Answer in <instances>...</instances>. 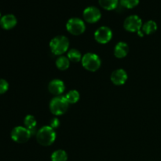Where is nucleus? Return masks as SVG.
Returning a JSON list of instances; mask_svg holds the SVG:
<instances>
[{
  "label": "nucleus",
  "mask_w": 161,
  "mask_h": 161,
  "mask_svg": "<svg viewBox=\"0 0 161 161\" xmlns=\"http://www.w3.org/2000/svg\"><path fill=\"white\" fill-rule=\"evenodd\" d=\"M129 52V47L126 42H119L114 48V55L117 58H124Z\"/></svg>",
  "instance_id": "13"
},
{
  "label": "nucleus",
  "mask_w": 161,
  "mask_h": 161,
  "mask_svg": "<svg viewBox=\"0 0 161 161\" xmlns=\"http://www.w3.org/2000/svg\"><path fill=\"white\" fill-rule=\"evenodd\" d=\"M113 37V31L108 27L102 26L97 28L94 32V39L98 43L106 44Z\"/></svg>",
  "instance_id": "8"
},
{
  "label": "nucleus",
  "mask_w": 161,
  "mask_h": 161,
  "mask_svg": "<svg viewBox=\"0 0 161 161\" xmlns=\"http://www.w3.org/2000/svg\"><path fill=\"white\" fill-rule=\"evenodd\" d=\"M82 64L83 68L90 72H96L98 70L102 64L100 58L96 53H87L82 58Z\"/></svg>",
  "instance_id": "4"
},
{
  "label": "nucleus",
  "mask_w": 161,
  "mask_h": 161,
  "mask_svg": "<svg viewBox=\"0 0 161 161\" xmlns=\"http://www.w3.org/2000/svg\"><path fill=\"white\" fill-rule=\"evenodd\" d=\"M142 31L144 35L153 34L157 30V25L154 20H148L142 27Z\"/></svg>",
  "instance_id": "15"
},
{
  "label": "nucleus",
  "mask_w": 161,
  "mask_h": 161,
  "mask_svg": "<svg viewBox=\"0 0 161 161\" xmlns=\"http://www.w3.org/2000/svg\"><path fill=\"white\" fill-rule=\"evenodd\" d=\"M64 97L69 102V104H75L80 99V93L75 90H72L66 94Z\"/></svg>",
  "instance_id": "19"
},
{
  "label": "nucleus",
  "mask_w": 161,
  "mask_h": 161,
  "mask_svg": "<svg viewBox=\"0 0 161 161\" xmlns=\"http://www.w3.org/2000/svg\"><path fill=\"white\" fill-rule=\"evenodd\" d=\"M0 19H1V14H0Z\"/></svg>",
  "instance_id": "24"
},
{
  "label": "nucleus",
  "mask_w": 161,
  "mask_h": 161,
  "mask_svg": "<svg viewBox=\"0 0 161 161\" xmlns=\"http://www.w3.org/2000/svg\"><path fill=\"white\" fill-rule=\"evenodd\" d=\"M66 29L73 36H80L84 32L86 26L83 20L79 17H72L68 20L66 24Z\"/></svg>",
  "instance_id": "5"
},
{
  "label": "nucleus",
  "mask_w": 161,
  "mask_h": 161,
  "mask_svg": "<svg viewBox=\"0 0 161 161\" xmlns=\"http://www.w3.org/2000/svg\"><path fill=\"white\" fill-rule=\"evenodd\" d=\"M69 105L64 96H56L50 102V109L53 115L61 116L66 113L69 108Z\"/></svg>",
  "instance_id": "3"
},
{
  "label": "nucleus",
  "mask_w": 161,
  "mask_h": 161,
  "mask_svg": "<svg viewBox=\"0 0 161 161\" xmlns=\"http://www.w3.org/2000/svg\"><path fill=\"white\" fill-rule=\"evenodd\" d=\"M24 124H25V127L29 130L31 132V135H34L35 131H36V125H37V121L36 119L35 118L34 116L32 115H28L25 116V119H24Z\"/></svg>",
  "instance_id": "14"
},
{
  "label": "nucleus",
  "mask_w": 161,
  "mask_h": 161,
  "mask_svg": "<svg viewBox=\"0 0 161 161\" xmlns=\"http://www.w3.org/2000/svg\"><path fill=\"white\" fill-rule=\"evenodd\" d=\"M67 56L69 61H72V62H79L80 61H81L82 58H83L81 53L76 49H72L69 50L68 52Z\"/></svg>",
  "instance_id": "20"
},
{
  "label": "nucleus",
  "mask_w": 161,
  "mask_h": 161,
  "mask_svg": "<svg viewBox=\"0 0 161 161\" xmlns=\"http://www.w3.org/2000/svg\"><path fill=\"white\" fill-rule=\"evenodd\" d=\"M124 27L127 31L130 32H138L142 29V19L137 15H130L125 19Z\"/></svg>",
  "instance_id": "7"
},
{
  "label": "nucleus",
  "mask_w": 161,
  "mask_h": 161,
  "mask_svg": "<svg viewBox=\"0 0 161 161\" xmlns=\"http://www.w3.org/2000/svg\"><path fill=\"white\" fill-rule=\"evenodd\" d=\"M11 138L15 142L25 143L29 140L31 135L28 129L24 127H16L11 131Z\"/></svg>",
  "instance_id": "6"
},
{
  "label": "nucleus",
  "mask_w": 161,
  "mask_h": 161,
  "mask_svg": "<svg viewBox=\"0 0 161 161\" xmlns=\"http://www.w3.org/2000/svg\"><path fill=\"white\" fill-rule=\"evenodd\" d=\"M48 90L53 95L61 96V94L64 93L65 90V86L62 80L56 79L50 82L48 85Z\"/></svg>",
  "instance_id": "10"
},
{
  "label": "nucleus",
  "mask_w": 161,
  "mask_h": 161,
  "mask_svg": "<svg viewBox=\"0 0 161 161\" xmlns=\"http://www.w3.org/2000/svg\"><path fill=\"white\" fill-rule=\"evenodd\" d=\"M68 155L66 152L62 149L54 151L51 155L52 161H67Z\"/></svg>",
  "instance_id": "18"
},
{
  "label": "nucleus",
  "mask_w": 161,
  "mask_h": 161,
  "mask_svg": "<svg viewBox=\"0 0 161 161\" xmlns=\"http://www.w3.org/2000/svg\"><path fill=\"white\" fill-rule=\"evenodd\" d=\"M99 5L106 10H113L117 8L119 0H98Z\"/></svg>",
  "instance_id": "16"
},
{
  "label": "nucleus",
  "mask_w": 161,
  "mask_h": 161,
  "mask_svg": "<svg viewBox=\"0 0 161 161\" xmlns=\"http://www.w3.org/2000/svg\"><path fill=\"white\" fill-rule=\"evenodd\" d=\"M83 16L84 20L90 24L96 23L102 17V14L98 8L95 6H89L83 10Z\"/></svg>",
  "instance_id": "9"
},
{
  "label": "nucleus",
  "mask_w": 161,
  "mask_h": 161,
  "mask_svg": "<svg viewBox=\"0 0 161 161\" xmlns=\"http://www.w3.org/2000/svg\"><path fill=\"white\" fill-rule=\"evenodd\" d=\"M9 89V83L6 80L0 79V94H3Z\"/></svg>",
  "instance_id": "22"
},
{
  "label": "nucleus",
  "mask_w": 161,
  "mask_h": 161,
  "mask_svg": "<svg viewBox=\"0 0 161 161\" xmlns=\"http://www.w3.org/2000/svg\"><path fill=\"white\" fill-rule=\"evenodd\" d=\"M111 81L117 86L124 84L127 80V73L124 69H116L111 74Z\"/></svg>",
  "instance_id": "11"
},
{
  "label": "nucleus",
  "mask_w": 161,
  "mask_h": 161,
  "mask_svg": "<svg viewBox=\"0 0 161 161\" xmlns=\"http://www.w3.org/2000/svg\"><path fill=\"white\" fill-rule=\"evenodd\" d=\"M56 66L59 70H67L69 68V66H70V61L68 58V57L61 56L57 59Z\"/></svg>",
  "instance_id": "17"
},
{
  "label": "nucleus",
  "mask_w": 161,
  "mask_h": 161,
  "mask_svg": "<svg viewBox=\"0 0 161 161\" xmlns=\"http://www.w3.org/2000/svg\"><path fill=\"white\" fill-rule=\"evenodd\" d=\"M57 135L54 130L50 126H45L39 129L36 133V140L41 146H49L54 142Z\"/></svg>",
  "instance_id": "1"
},
{
  "label": "nucleus",
  "mask_w": 161,
  "mask_h": 161,
  "mask_svg": "<svg viewBox=\"0 0 161 161\" xmlns=\"http://www.w3.org/2000/svg\"><path fill=\"white\" fill-rule=\"evenodd\" d=\"M121 6L127 9H132L137 6L139 3V0H119Z\"/></svg>",
  "instance_id": "21"
},
{
  "label": "nucleus",
  "mask_w": 161,
  "mask_h": 161,
  "mask_svg": "<svg viewBox=\"0 0 161 161\" xmlns=\"http://www.w3.org/2000/svg\"><path fill=\"white\" fill-rule=\"evenodd\" d=\"M69 47V40L66 36H58L51 39L50 47L54 55H61L65 53Z\"/></svg>",
  "instance_id": "2"
},
{
  "label": "nucleus",
  "mask_w": 161,
  "mask_h": 161,
  "mask_svg": "<svg viewBox=\"0 0 161 161\" xmlns=\"http://www.w3.org/2000/svg\"><path fill=\"white\" fill-rule=\"evenodd\" d=\"M17 23V18L13 14H6L0 19V25L5 30L14 28Z\"/></svg>",
  "instance_id": "12"
},
{
  "label": "nucleus",
  "mask_w": 161,
  "mask_h": 161,
  "mask_svg": "<svg viewBox=\"0 0 161 161\" xmlns=\"http://www.w3.org/2000/svg\"><path fill=\"white\" fill-rule=\"evenodd\" d=\"M50 127H51L53 129L58 128L60 125V120L58 118H53V119L50 120Z\"/></svg>",
  "instance_id": "23"
}]
</instances>
